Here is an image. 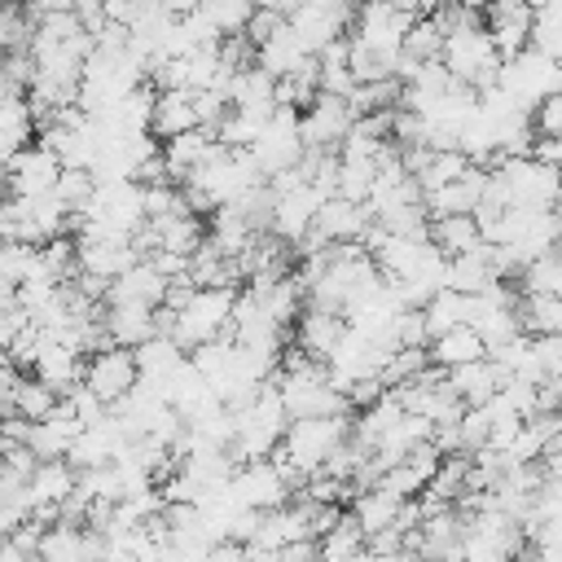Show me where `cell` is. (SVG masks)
Instances as JSON below:
<instances>
[{
  "instance_id": "cell-21",
  "label": "cell",
  "mask_w": 562,
  "mask_h": 562,
  "mask_svg": "<svg viewBox=\"0 0 562 562\" xmlns=\"http://www.w3.org/2000/svg\"><path fill=\"white\" fill-rule=\"evenodd\" d=\"M430 241L443 255H465L483 246V228L474 211H452V215H430Z\"/></svg>"
},
{
  "instance_id": "cell-2",
  "label": "cell",
  "mask_w": 562,
  "mask_h": 562,
  "mask_svg": "<svg viewBox=\"0 0 562 562\" xmlns=\"http://www.w3.org/2000/svg\"><path fill=\"white\" fill-rule=\"evenodd\" d=\"M439 61L452 70V79L474 83V88L483 92V88L496 83L505 57H501V48H496L487 22H474V26H457L452 35H443V53H439Z\"/></svg>"
},
{
  "instance_id": "cell-17",
  "label": "cell",
  "mask_w": 562,
  "mask_h": 562,
  "mask_svg": "<svg viewBox=\"0 0 562 562\" xmlns=\"http://www.w3.org/2000/svg\"><path fill=\"white\" fill-rule=\"evenodd\" d=\"M505 378H509V373H505L492 356H479V360H465V364L448 369V386L461 395V404H465V408L487 404V400L501 391V382H505Z\"/></svg>"
},
{
  "instance_id": "cell-39",
  "label": "cell",
  "mask_w": 562,
  "mask_h": 562,
  "mask_svg": "<svg viewBox=\"0 0 562 562\" xmlns=\"http://www.w3.org/2000/svg\"><path fill=\"white\" fill-rule=\"evenodd\" d=\"M457 4H465V9H479V13L487 9V0H457Z\"/></svg>"
},
{
  "instance_id": "cell-18",
  "label": "cell",
  "mask_w": 562,
  "mask_h": 562,
  "mask_svg": "<svg viewBox=\"0 0 562 562\" xmlns=\"http://www.w3.org/2000/svg\"><path fill=\"white\" fill-rule=\"evenodd\" d=\"M198 105H193V88H158V101H154V119H149V132L158 140H171L189 127H198Z\"/></svg>"
},
{
  "instance_id": "cell-25",
  "label": "cell",
  "mask_w": 562,
  "mask_h": 562,
  "mask_svg": "<svg viewBox=\"0 0 562 562\" xmlns=\"http://www.w3.org/2000/svg\"><path fill=\"white\" fill-rule=\"evenodd\" d=\"M518 321L527 334H562V294H522Z\"/></svg>"
},
{
  "instance_id": "cell-23",
  "label": "cell",
  "mask_w": 562,
  "mask_h": 562,
  "mask_svg": "<svg viewBox=\"0 0 562 562\" xmlns=\"http://www.w3.org/2000/svg\"><path fill=\"white\" fill-rule=\"evenodd\" d=\"M514 281H518V294H562V246L527 259Z\"/></svg>"
},
{
  "instance_id": "cell-31",
  "label": "cell",
  "mask_w": 562,
  "mask_h": 562,
  "mask_svg": "<svg viewBox=\"0 0 562 562\" xmlns=\"http://www.w3.org/2000/svg\"><path fill=\"white\" fill-rule=\"evenodd\" d=\"M531 44L562 61V0H549V4H540V9H536Z\"/></svg>"
},
{
  "instance_id": "cell-19",
  "label": "cell",
  "mask_w": 562,
  "mask_h": 562,
  "mask_svg": "<svg viewBox=\"0 0 562 562\" xmlns=\"http://www.w3.org/2000/svg\"><path fill=\"white\" fill-rule=\"evenodd\" d=\"M307 57H312V53H307V44L299 40V31L290 26V18H285V22H281V26H277L259 48H255V66H263L272 79L290 75V70H294V66H303Z\"/></svg>"
},
{
  "instance_id": "cell-22",
  "label": "cell",
  "mask_w": 562,
  "mask_h": 562,
  "mask_svg": "<svg viewBox=\"0 0 562 562\" xmlns=\"http://www.w3.org/2000/svg\"><path fill=\"white\" fill-rule=\"evenodd\" d=\"M496 277V263H492V246L483 241L479 250H465V255H448V285L461 290V294H479L487 290Z\"/></svg>"
},
{
  "instance_id": "cell-3",
  "label": "cell",
  "mask_w": 562,
  "mask_h": 562,
  "mask_svg": "<svg viewBox=\"0 0 562 562\" xmlns=\"http://www.w3.org/2000/svg\"><path fill=\"white\" fill-rule=\"evenodd\" d=\"M496 83L514 97V105L536 110L549 92H562V61H558V57H549L544 48L527 44L522 53H514V57H505V61H501Z\"/></svg>"
},
{
  "instance_id": "cell-16",
  "label": "cell",
  "mask_w": 562,
  "mask_h": 562,
  "mask_svg": "<svg viewBox=\"0 0 562 562\" xmlns=\"http://www.w3.org/2000/svg\"><path fill=\"white\" fill-rule=\"evenodd\" d=\"M105 338L119 347H140L149 334H158V307L149 303H105L101 307Z\"/></svg>"
},
{
  "instance_id": "cell-7",
  "label": "cell",
  "mask_w": 562,
  "mask_h": 562,
  "mask_svg": "<svg viewBox=\"0 0 562 562\" xmlns=\"http://www.w3.org/2000/svg\"><path fill=\"white\" fill-rule=\"evenodd\" d=\"M136 378H140L136 351H132V347H119V342L97 347V351L88 356V369H83V382H88L105 404L123 400V395L136 386Z\"/></svg>"
},
{
  "instance_id": "cell-4",
  "label": "cell",
  "mask_w": 562,
  "mask_h": 562,
  "mask_svg": "<svg viewBox=\"0 0 562 562\" xmlns=\"http://www.w3.org/2000/svg\"><path fill=\"white\" fill-rule=\"evenodd\" d=\"M492 171L501 176L509 206H558L562 171L549 167L544 158H536V154H514V158H501Z\"/></svg>"
},
{
  "instance_id": "cell-32",
  "label": "cell",
  "mask_w": 562,
  "mask_h": 562,
  "mask_svg": "<svg viewBox=\"0 0 562 562\" xmlns=\"http://www.w3.org/2000/svg\"><path fill=\"white\" fill-rule=\"evenodd\" d=\"M13 48H31V22L22 18L18 4H0V57L13 53Z\"/></svg>"
},
{
  "instance_id": "cell-6",
  "label": "cell",
  "mask_w": 562,
  "mask_h": 562,
  "mask_svg": "<svg viewBox=\"0 0 562 562\" xmlns=\"http://www.w3.org/2000/svg\"><path fill=\"white\" fill-rule=\"evenodd\" d=\"M351 123H356V110L338 92H316V101L307 110H299V132H303L307 149H329L334 154L347 140Z\"/></svg>"
},
{
  "instance_id": "cell-11",
  "label": "cell",
  "mask_w": 562,
  "mask_h": 562,
  "mask_svg": "<svg viewBox=\"0 0 562 562\" xmlns=\"http://www.w3.org/2000/svg\"><path fill=\"white\" fill-rule=\"evenodd\" d=\"M83 369H88V351H79V347H70V342L44 338V342H40V356L31 360L26 373H35L40 382H48L57 395H70V386L83 382Z\"/></svg>"
},
{
  "instance_id": "cell-9",
  "label": "cell",
  "mask_w": 562,
  "mask_h": 562,
  "mask_svg": "<svg viewBox=\"0 0 562 562\" xmlns=\"http://www.w3.org/2000/svg\"><path fill=\"white\" fill-rule=\"evenodd\" d=\"M9 189L13 193H26V198H40V193H53V184H57V176H61V158L48 149V145H26V149H18L9 162Z\"/></svg>"
},
{
  "instance_id": "cell-29",
  "label": "cell",
  "mask_w": 562,
  "mask_h": 562,
  "mask_svg": "<svg viewBox=\"0 0 562 562\" xmlns=\"http://www.w3.org/2000/svg\"><path fill=\"white\" fill-rule=\"evenodd\" d=\"M465 171H470V154L465 149H430V158L417 171V180H422V193H426V189H439V184H448V180H457Z\"/></svg>"
},
{
  "instance_id": "cell-20",
  "label": "cell",
  "mask_w": 562,
  "mask_h": 562,
  "mask_svg": "<svg viewBox=\"0 0 562 562\" xmlns=\"http://www.w3.org/2000/svg\"><path fill=\"white\" fill-rule=\"evenodd\" d=\"M426 351H430V360H435V364L457 369V364H465V360L487 356V342H483V334H479L470 321H461V325H452V329L435 334V338L426 342Z\"/></svg>"
},
{
  "instance_id": "cell-35",
  "label": "cell",
  "mask_w": 562,
  "mask_h": 562,
  "mask_svg": "<svg viewBox=\"0 0 562 562\" xmlns=\"http://www.w3.org/2000/svg\"><path fill=\"white\" fill-rule=\"evenodd\" d=\"M540 465H544V474H549V479H562V435H558V439L544 448Z\"/></svg>"
},
{
  "instance_id": "cell-27",
  "label": "cell",
  "mask_w": 562,
  "mask_h": 562,
  "mask_svg": "<svg viewBox=\"0 0 562 562\" xmlns=\"http://www.w3.org/2000/svg\"><path fill=\"white\" fill-rule=\"evenodd\" d=\"M57 400H61V395H57L48 382H40L35 373H22V378L13 382V408H18L22 417H31V422H40L44 413H53Z\"/></svg>"
},
{
  "instance_id": "cell-36",
  "label": "cell",
  "mask_w": 562,
  "mask_h": 562,
  "mask_svg": "<svg viewBox=\"0 0 562 562\" xmlns=\"http://www.w3.org/2000/svg\"><path fill=\"white\" fill-rule=\"evenodd\" d=\"M26 4H31L35 18H44V13H70L75 9V0H26Z\"/></svg>"
},
{
  "instance_id": "cell-24",
  "label": "cell",
  "mask_w": 562,
  "mask_h": 562,
  "mask_svg": "<svg viewBox=\"0 0 562 562\" xmlns=\"http://www.w3.org/2000/svg\"><path fill=\"white\" fill-rule=\"evenodd\" d=\"M422 312H426V329H430V338H435V334H443V329L470 321V312H474V294H461V290L443 285Z\"/></svg>"
},
{
  "instance_id": "cell-37",
  "label": "cell",
  "mask_w": 562,
  "mask_h": 562,
  "mask_svg": "<svg viewBox=\"0 0 562 562\" xmlns=\"http://www.w3.org/2000/svg\"><path fill=\"white\" fill-rule=\"evenodd\" d=\"M9 193H13V189H9V167L0 162V198H9Z\"/></svg>"
},
{
  "instance_id": "cell-30",
  "label": "cell",
  "mask_w": 562,
  "mask_h": 562,
  "mask_svg": "<svg viewBox=\"0 0 562 562\" xmlns=\"http://www.w3.org/2000/svg\"><path fill=\"white\" fill-rule=\"evenodd\" d=\"M404 53L417 57V61H430V57L443 53V31H439L435 13H417V18H413V26H408V35H404Z\"/></svg>"
},
{
  "instance_id": "cell-1",
  "label": "cell",
  "mask_w": 562,
  "mask_h": 562,
  "mask_svg": "<svg viewBox=\"0 0 562 562\" xmlns=\"http://www.w3.org/2000/svg\"><path fill=\"white\" fill-rule=\"evenodd\" d=\"M347 435H351V413L290 417V426H285V435H281V443H277V452H281L294 470L316 474V470L334 457V448H338Z\"/></svg>"
},
{
  "instance_id": "cell-34",
  "label": "cell",
  "mask_w": 562,
  "mask_h": 562,
  "mask_svg": "<svg viewBox=\"0 0 562 562\" xmlns=\"http://www.w3.org/2000/svg\"><path fill=\"white\" fill-rule=\"evenodd\" d=\"M531 154H536V158H544L549 167H558V171H562V136H536Z\"/></svg>"
},
{
  "instance_id": "cell-10",
  "label": "cell",
  "mask_w": 562,
  "mask_h": 562,
  "mask_svg": "<svg viewBox=\"0 0 562 562\" xmlns=\"http://www.w3.org/2000/svg\"><path fill=\"white\" fill-rule=\"evenodd\" d=\"M369 224H373L369 202H356V198L329 193V198L316 206V224H312V233H316L321 241H360Z\"/></svg>"
},
{
  "instance_id": "cell-28",
  "label": "cell",
  "mask_w": 562,
  "mask_h": 562,
  "mask_svg": "<svg viewBox=\"0 0 562 562\" xmlns=\"http://www.w3.org/2000/svg\"><path fill=\"white\" fill-rule=\"evenodd\" d=\"M316 544H321V558H360V553H364V531H360L356 514L342 509V518H338Z\"/></svg>"
},
{
  "instance_id": "cell-13",
  "label": "cell",
  "mask_w": 562,
  "mask_h": 562,
  "mask_svg": "<svg viewBox=\"0 0 562 562\" xmlns=\"http://www.w3.org/2000/svg\"><path fill=\"white\" fill-rule=\"evenodd\" d=\"M167 285H171V277H162V272L154 268V259L140 255L127 272H119V277L110 281L105 303H149V307H162Z\"/></svg>"
},
{
  "instance_id": "cell-8",
  "label": "cell",
  "mask_w": 562,
  "mask_h": 562,
  "mask_svg": "<svg viewBox=\"0 0 562 562\" xmlns=\"http://www.w3.org/2000/svg\"><path fill=\"white\" fill-rule=\"evenodd\" d=\"M228 487H233V496H237L246 509H272V505H285V501L294 496L290 479L277 470V461H272V457L241 461V465L233 470Z\"/></svg>"
},
{
  "instance_id": "cell-33",
  "label": "cell",
  "mask_w": 562,
  "mask_h": 562,
  "mask_svg": "<svg viewBox=\"0 0 562 562\" xmlns=\"http://www.w3.org/2000/svg\"><path fill=\"white\" fill-rule=\"evenodd\" d=\"M531 127H536V136H562V92H549L531 110Z\"/></svg>"
},
{
  "instance_id": "cell-15",
  "label": "cell",
  "mask_w": 562,
  "mask_h": 562,
  "mask_svg": "<svg viewBox=\"0 0 562 562\" xmlns=\"http://www.w3.org/2000/svg\"><path fill=\"white\" fill-rule=\"evenodd\" d=\"M224 149V140L215 136V127H206V123H198V127H189V132H180V136H171V140H162V154H167V167H171V180H184L189 171H198L206 158H215Z\"/></svg>"
},
{
  "instance_id": "cell-26",
  "label": "cell",
  "mask_w": 562,
  "mask_h": 562,
  "mask_svg": "<svg viewBox=\"0 0 562 562\" xmlns=\"http://www.w3.org/2000/svg\"><path fill=\"white\" fill-rule=\"evenodd\" d=\"M92 193H97L92 167H61V176H57V184H53V198H57L70 215H79V211L92 202Z\"/></svg>"
},
{
  "instance_id": "cell-14",
  "label": "cell",
  "mask_w": 562,
  "mask_h": 562,
  "mask_svg": "<svg viewBox=\"0 0 562 562\" xmlns=\"http://www.w3.org/2000/svg\"><path fill=\"white\" fill-rule=\"evenodd\" d=\"M342 334H347V316L334 312V307L307 303V307L299 312V321H294V347H303V351L316 356V360H329V351L338 347Z\"/></svg>"
},
{
  "instance_id": "cell-5",
  "label": "cell",
  "mask_w": 562,
  "mask_h": 562,
  "mask_svg": "<svg viewBox=\"0 0 562 562\" xmlns=\"http://www.w3.org/2000/svg\"><path fill=\"white\" fill-rule=\"evenodd\" d=\"M303 154H307V145H303V132H299V110L277 105L272 119L263 123V132L255 136L250 158L259 162L263 176H277V171H285V167H294Z\"/></svg>"
},
{
  "instance_id": "cell-38",
  "label": "cell",
  "mask_w": 562,
  "mask_h": 562,
  "mask_svg": "<svg viewBox=\"0 0 562 562\" xmlns=\"http://www.w3.org/2000/svg\"><path fill=\"white\" fill-rule=\"evenodd\" d=\"M443 0H417V13H435Z\"/></svg>"
},
{
  "instance_id": "cell-12",
  "label": "cell",
  "mask_w": 562,
  "mask_h": 562,
  "mask_svg": "<svg viewBox=\"0 0 562 562\" xmlns=\"http://www.w3.org/2000/svg\"><path fill=\"white\" fill-rule=\"evenodd\" d=\"M483 18H487V31H492L501 57H514V53H522V48L531 44L536 9H531L527 0H487Z\"/></svg>"
},
{
  "instance_id": "cell-40",
  "label": "cell",
  "mask_w": 562,
  "mask_h": 562,
  "mask_svg": "<svg viewBox=\"0 0 562 562\" xmlns=\"http://www.w3.org/2000/svg\"><path fill=\"white\" fill-rule=\"evenodd\" d=\"M0 241H4V237H0Z\"/></svg>"
}]
</instances>
